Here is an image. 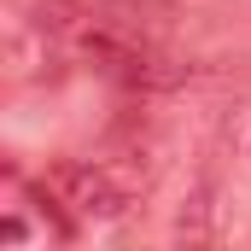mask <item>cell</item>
Instances as JSON below:
<instances>
[{"label":"cell","instance_id":"7a4b0ae2","mask_svg":"<svg viewBox=\"0 0 251 251\" xmlns=\"http://www.w3.org/2000/svg\"><path fill=\"white\" fill-rule=\"evenodd\" d=\"M0 240H6V246H18V240H24V222H18V216H6V222H0Z\"/></svg>","mask_w":251,"mask_h":251},{"label":"cell","instance_id":"6da1fadb","mask_svg":"<svg viewBox=\"0 0 251 251\" xmlns=\"http://www.w3.org/2000/svg\"><path fill=\"white\" fill-rule=\"evenodd\" d=\"M47 181L59 187V199L76 210V216H94V222L123 216V204H128L123 187L111 181V170H100V164H53Z\"/></svg>","mask_w":251,"mask_h":251}]
</instances>
